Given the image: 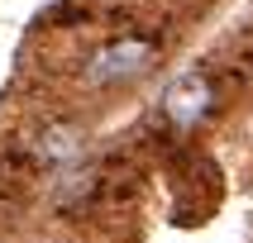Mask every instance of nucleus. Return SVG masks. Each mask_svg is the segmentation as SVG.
<instances>
[{
  "label": "nucleus",
  "instance_id": "1",
  "mask_svg": "<svg viewBox=\"0 0 253 243\" xmlns=\"http://www.w3.org/2000/svg\"><path fill=\"white\" fill-rule=\"evenodd\" d=\"M158 57V43L153 38H134V34H125V38L105 43L96 57H91V67H86V76L96 86H110V81H134V76H143V71L153 67Z\"/></svg>",
  "mask_w": 253,
  "mask_h": 243
},
{
  "label": "nucleus",
  "instance_id": "2",
  "mask_svg": "<svg viewBox=\"0 0 253 243\" xmlns=\"http://www.w3.org/2000/svg\"><path fill=\"white\" fill-rule=\"evenodd\" d=\"M211 105H215V86L206 71H186L168 86L163 96V114H168L177 129H196L201 119H211Z\"/></svg>",
  "mask_w": 253,
  "mask_h": 243
}]
</instances>
